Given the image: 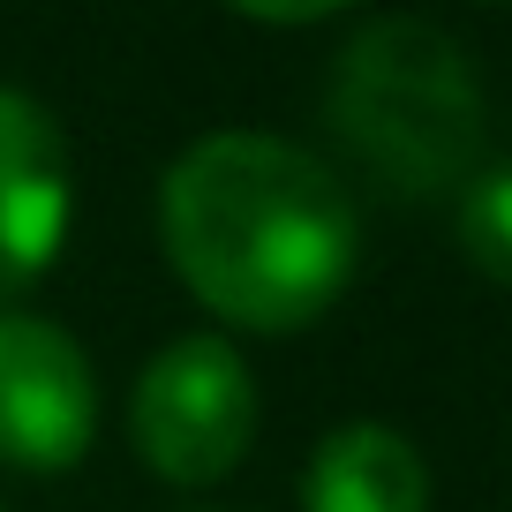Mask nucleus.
Segmentation results:
<instances>
[{"instance_id": "f257e3e1", "label": "nucleus", "mask_w": 512, "mask_h": 512, "mask_svg": "<svg viewBox=\"0 0 512 512\" xmlns=\"http://www.w3.org/2000/svg\"><path fill=\"white\" fill-rule=\"evenodd\" d=\"M174 279L234 332H302L362 264V211L317 151L256 128L189 144L159 181Z\"/></svg>"}, {"instance_id": "f03ea898", "label": "nucleus", "mask_w": 512, "mask_h": 512, "mask_svg": "<svg viewBox=\"0 0 512 512\" xmlns=\"http://www.w3.org/2000/svg\"><path fill=\"white\" fill-rule=\"evenodd\" d=\"M324 113L392 196H445L482 174V83L460 38L422 16L354 23Z\"/></svg>"}, {"instance_id": "7ed1b4c3", "label": "nucleus", "mask_w": 512, "mask_h": 512, "mask_svg": "<svg viewBox=\"0 0 512 512\" xmlns=\"http://www.w3.org/2000/svg\"><path fill=\"white\" fill-rule=\"evenodd\" d=\"M128 445L174 490L226 482L256 445V377L219 332H181L128 392Z\"/></svg>"}, {"instance_id": "20e7f679", "label": "nucleus", "mask_w": 512, "mask_h": 512, "mask_svg": "<svg viewBox=\"0 0 512 512\" xmlns=\"http://www.w3.org/2000/svg\"><path fill=\"white\" fill-rule=\"evenodd\" d=\"M98 437L91 354L53 317H0V467L68 475Z\"/></svg>"}, {"instance_id": "39448f33", "label": "nucleus", "mask_w": 512, "mask_h": 512, "mask_svg": "<svg viewBox=\"0 0 512 512\" xmlns=\"http://www.w3.org/2000/svg\"><path fill=\"white\" fill-rule=\"evenodd\" d=\"M68 211H76V174H68L61 121L0 83V317L61 256Z\"/></svg>"}, {"instance_id": "423d86ee", "label": "nucleus", "mask_w": 512, "mask_h": 512, "mask_svg": "<svg viewBox=\"0 0 512 512\" xmlns=\"http://www.w3.org/2000/svg\"><path fill=\"white\" fill-rule=\"evenodd\" d=\"M302 512H430V467L392 422H339L302 467Z\"/></svg>"}, {"instance_id": "0eeeda50", "label": "nucleus", "mask_w": 512, "mask_h": 512, "mask_svg": "<svg viewBox=\"0 0 512 512\" xmlns=\"http://www.w3.org/2000/svg\"><path fill=\"white\" fill-rule=\"evenodd\" d=\"M460 256L490 287L512 294V159L482 166L460 189Z\"/></svg>"}, {"instance_id": "6e6552de", "label": "nucleus", "mask_w": 512, "mask_h": 512, "mask_svg": "<svg viewBox=\"0 0 512 512\" xmlns=\"http://www.w3.org/2000/svg\"><path fill=\"white\" fill-rule=\"evenodd\" d=\"M0 512H8V505H0Z\"/></svg>"}]
</instances>
